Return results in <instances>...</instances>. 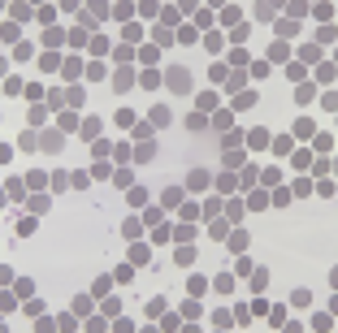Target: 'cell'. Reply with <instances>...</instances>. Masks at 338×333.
I'll return each mask as SVG.
<instances>
[{"instance_id":"8992f818","label":"cell","mask_w":338,"mask_h":333,"mask_svg":"<svg viewBox=\"0 0 338 333\" xmlns=\"http://www.w3.org/2000/svg\"><path fill=\"white\" fill-rule=\"evenodd\" d=\"M152 35H156V43H174V39H178V35H174V31H169V26H165V22H161V26H156V31H152Z\"/></svg>"},{"instance_id":"9c48e42d","label":"cell","mask_w":338,"mask_h":333,"mask_svg":"<svg viewBox=\"0 0 338 333\" xmlns=\"http://www.w3.org/2000/svg\"><path fill=\"white\" fill-rule=\"evenodd\" d=\"M130 277H134V269H130V264H121V269L113 273V281H121V286H126V281H130Z\"/></svg>"},{"instance_id":"e0dca14e","label":"cell","mask_w":338,"mask_h":333,"mask_svg":"<svg viewBox=\"0 0 338 333\" xmlns=\"http://www.w3.org/2000/svg\"><path fill=\"white\" fill-rule=\"evenodd\" d=\"M329 281H334V290H338V269H334V273H329Z\"/></svg>"},{"instance_id":"6da1fadb","label":"cell","mask_w":338,"mask_h":333,"mask_svg":"<svg viewBox=\"0 0 338 333\" xmlns=\"http://www.w3.org/2000/svg\"><path fill=\"white\" fill-rule=\"evenodd\" d=\"M169 87H174V91H186V87H191L186 69H169Z\"/></svg>"},{"instance_id":"277c9868","label":"cell","mask_w":338,"mask_h":333,"mask_svg":"<svg viewBox=\"0 0 338 333\" xmlns=\"http://www.w3.org/2000/svg\"><path fill=\"white\" fill-rule=\"evenodd\" d=\"M247 143H251V147H269V130H251Z\"/></svg>"},{"instance_id":"9a60e30c","label":"cell","mask_w":338,"mask_h":333,"mask_svg":"<svg viewBox=\"0 0 338 333\" xmlns=\"http://www.w3.org/2000/svg\"><path fill=\"white\" fill-rule=\"evenodd\" d=\"M308 299H312L308 290H295V294H291V303H295V307H308Z\"/></svg>"},{"instance_id":"7a4b0ae2","label":"cell","mask_w":338,"mask_h":333,"mask_svg":"<svg viewBox=\"0 0 338 333\" xmlns=\"http://www.w3.org/2000/svg\"><path fill=\"white\" fill-rule=\"evenodd\" d=\"M186 186H191V191H204V186H208V173H204V169H191V178H186Z\"/></svg>"},{"instance_id":"4fadbf2b","label":"cell","mask_w":338,"mask_h":333,"mask_svg":"<svg viewBox=\"0 0 338 333\" xmlns=\"http://www.w3.org/2000/svg\"><path fill=\"white\" fill-rule=\"evenodd\" d=\"M239 160H243V151H239V147H226V164H230V169H234Z\"/></svg>"},{"instance_id":"5b68a950","label":"cell","mask_w":338,"mask_h":333,"mask_svg":"<svg viewBox=\"0 0 338 333\" xmlns=\"http://www.w3.org/2000/svg\"><path fill=\"white\" fill-rule=\"evenodd\" d=\"M226 247H230V251H243V247H247V234H243V229H234V234H230V242H226Z\"/></svg>"},{"instance_id":"3957f363","label":"cell","mask_w":338,"mask_h":333,"mask_svg":"<svg viewBox=\"0 0 338 333\" xmlns=\"http://www.w3.org/2000/svg\"><path fill=\"white\" fill-rule=\"evenodd\" d=\"M130 82H134V74H130V69H117V74H113V87H117V91H126Z\"/></svg>"},{"instance_id":"52a82bcc","label":"cell","mask_w":338,"mask_h":333,"mask_svg":"<svg viewBox=\"0 0 338 333\" xmlns=\"http://www.w3.org/2000/svg\"><path fill=\"white\" fill-rule=\"evenodd\" d=\"M308 134H312V121L299 117V121H295V139H308Z\"/></svg>"},{"instance_id":"30bf717a","label":"cell","mask_w":338,"mask_h":333,"mask_svg":"<svg viewBox=\"0 0 338 333\" xmlns=\"http://www.w3.org/2000/svg\"><path fill=\"white\" fill-rule=\"evenodd\" d=\"M83 134H87V139L96 143V134H100V117H96V121H83Z\"/></svg>"},{"instance_id":"ba28073f","label":"cell","mask_w":338,"mask_h":333,"mask_svg":"<svg viewBox=\"0 0 338 333\" xmlns=\"http://www.w3.org/2000/svg\"><path fill=\"white\" fill-rule=\"evenodd\" d=\"M44 147H48V151L61 147V130H48V134H44Z\"/></svg>"},{"instance_id":"5bb4252c","label":"cell","mask_w":338,"mask_h":333,"mask_svg":"<svg viewBox=\"0 0 338 333\" xmlns=\"http://www.w3.org/2000/svg\"><path fill=\"white\" fill-rule=\"evenodd\" d=\"M74 312H78V316H87V312H91V299H87V294H83V299H74Z\"/></svg>"},{"instance_id":"8fae6325","label":"cell","mask_w":338,"mask_h":333,"mask_svg":"<svg viewBox=\"0 0 338 333\" xmlns=\"http://www.w3.org/2000/svg\"><path fill=\"white\" fill-rule=\"evenodd\" d=\"M165 312H169V307H165V299H152V303H148V316H165Z\"/></svg>"},{"instance_id":"7c38bea8","label":"cell","mask_w":338,"mask_h":333,"mask_svg":"<svg viewBox=\"0 0 338 333\" xmlns=\"http://www.w3.org/2000/svg\"><path fill=\"white\" fill-rule=\"evenodd\" d=\"M278 5H282V0H260V18H269V13H278Z\"/></svg>"},{"instance_id":"2e32d148","label":"cell","mask_w":338,"mask_h":333,"mask_svg":"<svg viewBox=\"0 0 338 333\" xmlns=\"http://www.w3.org/2000/svg\"><path fill=\"white\" fill-rule=\"evenodd\" d=\"M325 108H329V113H338V91H325Z\"/></svg>"}]
</instances>
